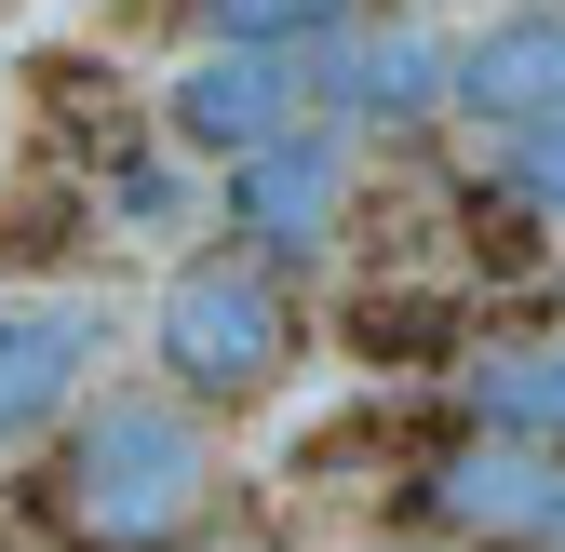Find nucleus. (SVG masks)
<instances>
[{"label":"nucleus","instance_id":"nucleus-2","mask_svg":"<svg viewBox=\"0 0 565 552\" xmlns=\"http://www.w3.org/2000/svg\"><path fill=\"white\" fill-rule=\"evenodd\" d=\"M282 364H297V297L269 284L256 256H202L162 284V378L202 404H256Z\"/></svg>","mask_w":565,"mask_h":552},{"label":"nucleus","instance_id":"nucleus-13","mask_svg":"<svg viewBox=\"0 0 565 552\" xmlns=\"http://www.w3.org/2000/svg\"><path fill=\"white\" fill-rule=\"evenodd\" d=\"M539 552H565V499H552V539H539Z\"/></svg>","mask_w":565,"mask_h":552},{"label":"nucleus","instance_id":"nucleus-7","mask_svg":"<svg viewBox=\"0 0 565 552\" xmlns=\"http://www.w3.org/2000/svg\"><path fill=\"white\" fill-rule=\"evenodd\" d=\"M337 202H350V162H337V135H269L256 162H230V216L256 256H310L337 230Z\"/></svg>","mask_w":565,"mask_h":552},{"label":"nucleus","instance_id":"nucleus-6","mask_svg":"<svg viewBox=\"0 0 565 552\" xmlns=\"http://www.w3.org/2000/svg\"><path fill=\"white\" fill-rule=\"evenodd\" d=\"M162 121L189 135V149H216V162H256L269 135H297V54H202V67H175V95H162Z\"/></svg>","mask_w":565,"mask_h":552},{"label":"nucleus","instance_id":"nucleus-3","mask_svg":"<svg viewBox=\"0 0 565 552\" xmlns=\"http://www.w3.org/2000/svg\"><path fill=\"white\" fill-rule=\"evenodd\" d=\"M552 499H565V445H525V432H458V445H431L417 458V512L445 526V552L458 539H552Z\"/></svg>","mask_w":565,"mask_h":552},{"label":"nucleus","instance_id":"nucleus-10","mask_svg":"<svg viewBox=\"0 0 565 552\" xmlns=\"http://www.w3.org/2000/svg\"><path fill=\"white\" fill-rule=\"evenodd\" d=\"M202 28L243 41V54H282V41H310V28H350V0H202Z\"/></svg>","mask_w":565,"mask_h":552},{"label":"nucleus","instance_id":"nucleus-9","mask_svg":"<svg viewBox=\"0 0 565 552\" xmlns=\"http://www.w3.org/2000/svg\"><path fill=\"white\" fill-rule=\"evenodd\" d=\"M471 418L484 432H525V445H565V351H512L471 378Z\"/></svg>","mask_w":565,"mask_h":552},{"label":"nucleus","instance_id":"nucleus-11","mask_svg":"<svg viewBox=\"0 0 565 552\" xmlns=\"http://www.w3.org/2000/svg\"><path fill=\"white\" fill-rule=\"evenodd\" d=\"M499 202H512V216H565V121L512 135V162H499Z\"/></svg>","mask_w":565,"mask_h":552},{"label":"nucleus","instance_id":"nucleus-1","mask_svg":"<svg viewBox=\"0 0 565 552\" xmlns=\"http://www.w3.org/2000/svg\"><path fill=\"white\" fill-rule=\"evenodd\" d=\"M54 552H189L216 526V445H202L189 404L162 391H108L95 418H67V445L28 486Z\"/></svg>","mask_w":565,"mask_h":552},{"label":"nucleus","instance_id":"nucleus-4","mask_svg":"<svg viewBox=\"0 0 565 552\" xmlns=\"http://www.w3.org/2000/svg\"><path fill=\"white\" fill-rule=\"evenodd\" d=\"M458 121H484L512 149V135L565 121V0H525V14H499L484 41H458V82H445Z\"/></svg>","mask_w":565,"mask_h":552},{"label":"nucleus","instance_id":"nucleus-8","mask_svg":"<svg viewBox=\"0 0 565 552\" xmlns=\"http://www.w3.org/2000/svg\"><path fill=\"white\" fill-rule=\"evenodd\" d=\"M445 82H458V41H431V28H364L323 67V95L350 121H377V135H417V121L445 108Z\"/></svg>","mask_w":565,"mask_h":552},{"label":"nucleus","instance_id":"nucleus-14","mask_svg":"<svg viewBox=\"0 0 565 552\" xmlns=\"http://www.w3.org/2000/svg\"><path fill=\"white\" fill-rule=\"evenodd\" d=\"M0 552H28V539H0Z\"/></svg>","mask_w":565,"mask_h":552},{"label":"nucleus","instance_id":"nucleus-5","mask_svg":"<svg viewBox=\"0 0 565 552\" xmlns=\"http://www.w3.org/2000/svg\"><path fill=\"white\" fill-rule=\"evenodd\" d=\"M95 351H108V323H95L82 297H14V310H0V458L41 445L67 404H82Z\"/></svg>","mask_w":565,"mask_h":552},{"label":"nucleus","instance_id":"nucleus-15","mask_svg":"<svg viewBox=\"0 0 565 552\" xmlns=\"http://www.w3.org/2000/svg\"><path fill=\"white\" fill-rule=\"evenodd\" d=\"M404 552H417V539H404ZM431 552H445V539H431Z\"/></svg>","mask_w":565,"mask_h":552},{"label":"nucleus","instance_id":"nucleus-12","mask_svg":"<svg viewBox=\"0 0 565 552\" xmlns=\"http://www.w3.org/2000/svg\"><path fill=\"white\" fill-rule=\"evenodd\" d=\"M14 243H67V202L54 189H0V256Z\"/></svg>","mask_w":565,"mask_h":552}]
</instances>
